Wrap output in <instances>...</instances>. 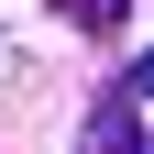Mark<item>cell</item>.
<instances>
[{
	"instance_id": "2",
	"label": "cell",
	"mask_w": 154,
	"mask_h": 154,
	"mask_svg": "<svg viewBox=\"0 0 154 154\" xmlns=\"http://www.w3.org/2000/svg\"><path fill=\"white\" fill-rule=\"evenodd\" d=\"M55 11H66V22H88V33H121V11H132V0H55Z\"/></svg>"
},
{
	"instance_id": "3",
	"label": "cell",
	"mask_w": 154,
	"mask_h": 154,
	"mask_svg": "<svg viewBox=\"0 0 154 154\" xmlns=\"http://www.w3.org/2000/svg\"><path fill=\"white\" fill-rule=\"evenodd\" d=\"M143 88H154V77H143Z\"/></svg>"
},
{
	"instance_id": "1",
	"label": "cell",
	"mask_w": 154,
	"mask_h": 154,
	"mask_svg": "<svg viewBox=\"0 0 154 154\" xmlns=\"http://www.w3.org/2000/svg\"><path fill=\"white\" fill-rule=\"evenodd\" d=\"M88 154H132V88H121V99H99V121H88Z\"/></svg>"
}]
</instances>
